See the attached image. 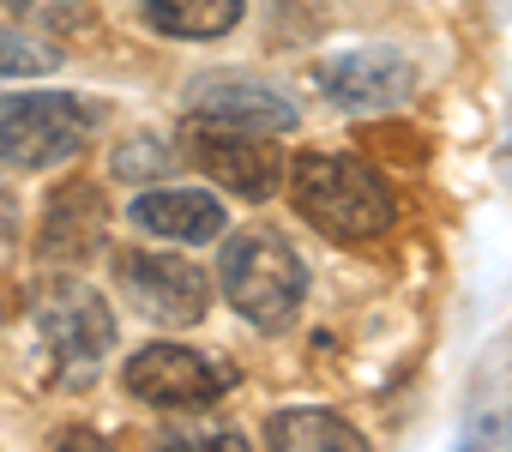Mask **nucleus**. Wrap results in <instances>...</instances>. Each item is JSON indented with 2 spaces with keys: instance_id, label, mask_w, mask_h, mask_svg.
<instances>
[{
  "instance_id": "nucleus-2",
  "label": "nucleus",
  "mask_w": 512,
  "mask_h": 452,
  "mask_svg": "<svg viewBox=\"0 0 512 452\" xmlns=\"http://www.w3.org/2000/svg\"><path fill=\"white\" fill-rule=\"evenodd\" d=\"M217 290L253 332H290L308 302V260L272 223H247L217 254Z\"/></svg>"
},
{
  "instance_id": "nucleus-7",
  "label": "nucleus",
  "mask_w": 512,
  "mask_h": 452,
  "mask_svg": "<svg viewBox=\"0 0 512 452\" xmlns=\"http://www.w3.org/2000/svg\"><path fill=\"white\" fill-rule=\"evenodd\" d=\"M181 115L187 121H211V127H235V133H266V139L302 127L296 103L278 85L241 79V73H205V79H193L181 91Z\"/></svg>"
},
{
  "instance_id": "nucleus-8",
  "label": "nucleus",
  "mask_w": 512,
  "mask_h": 452,
  "mask_svg": "<svg viewBox=\"0 0 512 452\" xmlns=\"http://www.w3.org/2000/svg\"><path fill=\"white\" fill-rule=\"evenodd\" d=\"M181 151L217 181V187H229L235 199H272L278 187H284V157H278V145L266 139V133H235V127H211V121H187V139H181Z\"/></svg>"
},
{
  "instance_id": "nucleus-9",
  "label": "nucleus",
  "mask_w": 512,
  "mask_h": 452,
  "mask_svg": "<svg viewBox=\"0 0 512 452\" xmlns=\"http://www.w3.org/2000/svg\"><path fill=\"white\" fill-rule=\"evenodd\" d=\"M314 85L350 115H380L416 97V67L398 49H338L314 67Z\"/></svg>"
},
{
  "instance_id": "nucleus-5",
  "label": "nucleus",
  "mask_w": 512,
  "mask_h": 452,
  "mask_svg": "<svg viewBox=\"0 0 512 452\" xmlns=\"http://www.w3.org/2000/svg\"><path fill=\"white\" fill-rule=\"evenodd\" d=\"M115 290L133 302V314H145L163 332H187L211 314V272L181 254H151V248L115 254Z\"/></svg>"
},
{
  "instance_id": "nucleus-14",
  "label": "nucleus",
  "mask_w": 512,
  "mask_h": 452,
  "mask_svg": "<svg viewBox=\"0 0 512 452\" xmlns=\"http://www.w3.org/2000/svg\"><path fill=\"white\" fill-rule=\"evenodd\" d=\"M266 446H290V452H362L368 446V434L350 422V416H338V410H314V404H302V410H278V416H266Z\"/></svg>"
},
{
  "instance_id": "nucleus-4",
  "label": "nucleus",
  "mask_w": 512,
  "mask_h": 452,
  "mask_svg": "<svg viewBox=\"0 0 512 452\" xmlns=\"http://www.w3.org/2000/svg\"><path fill=\"white\" fill-rule=\"evenodd\" d=\"M31 320H37L43 344L55 350V362L73 374H97L115 350V308L79 272H49L31 296Z\"/></svg>"
},
{
  "instance_id": "nucleus-19",
  "label": "nucleus",
  "mask_w": 512,
  "mask_h": 452,
  "mask_svg": "<svg viewBox=\"0 0 512 452\" xmlns=\"http://www.w3.org/2000/svg\"><path fill=\"white\" fill-rule=\"evenodd\" d=\"M0 320H7V308H0Z\"/></svg>"
},
{
  "instance_id": "nucleus-6",
  "label": "nucleus",
  "mask_w": 512,
  "mask_h": 452,
  "mask_svg": "<svg viewBox=\"0 0 512 452\" xmlns=\"http://www.w3.org/2000/svg\"><path fill=\"white\" fill-rule=\"evenodd\" d=\"M121 386L139 398V404H151V410H211L217 398H223V386H229V368H217L205 350H187V344H145V350H133L127 356V368H121Z\"/></svg>"
},
{
  "instance_id": "nucleus-12",
  "label": "nucleus",
  "mask_w": 512,
  "mask_h": 452,
  "mask_svg": "<svg viewBox=\"0 0 512 452\" xmlns=\"http://www.w3.org/2000/svg\"><path fill=\"white\" fill-rule=\"evenodd\" d=\"M464 440L470 446H512V332H500L470 368Z\"/></svg>"
},
{
  "instance_id": "nucleus-15",
  "label": "nucleus",
  "mask_w": 512,
  "mask_h": 452,
  "mask_svg": "<svg viewBox=\"0 0 512 452\" xmlns=\"http://www.w3.org/2000/svg\"><path fill=\"white\" fill-rule=\"evenodd\" d=\"M109 169H115L121 181H139V187H151V181H163V175L175 169V145H169V139H157V133H145V139H127V145H115Z\"/></svg>"
},
{
  "instance_id": "nucleus-10",
  "label": "nucleus",
  "mask_w": 512,
  "mask_h": 452,
  "mask_svg": "<svg viewBox=\"0 0 512 452\" xmlns=\"http://www.w3.org/2000/svg\"><path fill=\"white\" fill-rule=\"evenodd\" d=\"M109 242V199L91 175H73L49 193L43 205V223H37V260L55 266V272H73L85 266L91 254H103Z\"/></svg>"
},
{
  "instance_id": "nucleus-1",
  "label": "nucleus",
  "mask_w": 512,
  "mask_h": 452,
  "mask_svg": "<svg viewBox=\"0 0 512 452\" xmlns=\"http://www.w3.org/2000/svg\"><path fill=\"white\" fill-rule=\"evenodd\" d=\"M290 199L326 242H380L398 223V187L356 151H302L290 163Z\"/></svg>"
},
{
  "instance_id": "nucleus-11",
  "label": "nucleus",
  "mask_w": 512,
  "mask_h": 452,
  "mask_svg": "<svg viewBox=\"0 0 512 452\" xmlns=\"http://www.w3.org/2000/svg\"><path fill=\"white\" fill-rule=\"evenodd\" d=\"M127 217H133V230L163 236V242H187V248L223 242V230H229V205L211 187H181V181L139 187L133 205H127Z\"/></svg>"
},
{
  "instance_id": "nucleus-3",
  "label": "nucleus",
  "mask_w": 512,
  "mask_h": 452,
  "mask_svg": "<svg viewBox=\"0 0 512 452\" xmlns=\"http://www.w3.org/2000/svg\"><path fill=\"white\" fill-rule=\"evenodd\" d=\"M103 127V103L79 91H13L0 97V163L43 175L73 163Z\"/></svg>"
},
{
  "instance_id": "nucleus-17",
  "label": "nucleus",
  "mask_w": 512,
  "mask_h": 452,
  "mask_svg": "<svg viewBox=\"0 0 512 452\" xmlns=\"http://www.w3.org/2000/svg\"><path fill=\"white\" fill-rule=\"evenodd\" d=\"M7 7L31 25H49V31H85L91 25V0H7Z\"/></svg>"
},
{
  "instance_id": "nucleus-16",
  "label": "nucleus",
  "mask_w": 512,
  "mask_h": 452,
  "mask_svg": "<svg viewBox=\"0 0 512 452\" xmlns=\"http://www.w3.org/2000/svg\"><path fill=\"white\" fill-rule=\"evenodd\" d=\"M55 67H61L55 43L25 37V31H0V79H43Z\"/></svg>"
},
{
  "instance_id": "nucleus-13",
  "label": "nucleus",
  "mask_w": 512,
  "mask_h": 452,
  "mask_svg": "<svg viewBox=\"0 0 512 452\" xmlns=\"http://www.w3.org/2000/svg\"><path fill=\"white\" fill-rule=\"evenodd\" d=\"M139 19L175 43H217L247 19V0H133Z\"/></svg>"
},
{
  "instance_id": "nucleus-18",
  "label": "nucleus",
  "mask_w": 512,
  "mask_h": 452,
  "mask_svg": "<svg viewBox=\"0 0 512 452\" xmlns=\"http://www.w3.org/2000/svg\"><path fill=\"white\" fill-rule=\"evenodd\" d=\"M163 440H193V446H241V434L235 428H205V422H175V428H163Z\"/></svg>"
}]
</instances>
